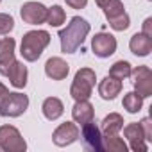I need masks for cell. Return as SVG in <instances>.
<instances>
[{
    "mask_svg": "<svg viewBox=\"0 0 152 152\" xmlns=\"http://www.w3.org/2000/svg\"><path fill=\"white\" fill-rule=\"evenodd\" d=\"M93 54L99 57H109L116 52V38L109 32H99L91 39Z\"/></svg>",
    "mask_w": 152,
    "mask_h": 152,
    "instance_id": "cell-8",
    "label": "cell"
},
{
    "mask_svg": "<svg viewBox=\"0 0 152 152\" xmlns=\"http://www.w3.org/2000/svg\"><path fill=\"white\" fill-rule=\"evenodd\" d=\"M41 111H43L47 120H57L63 115L64 106H63V102L57 97H48V99H45V102L41 106Z\"/></svg>",
    "mask_w": 152,
    "mask_h": 152,
    "instance_id": "cell-18",
    "label": "cell"
},
{
    "mask_svg": "<svg viewBox=\"0 0 152 152\" xmlns=\"http://www.w3.org/2000/svg\"><path fill=\"white\" fill-rule=\"evenodd\" d=\"M68 72H70V66L61 57H50L45 63V73H47V77H50L52 81H63V79H66Z\"/></svg>",
    "mask_w": 152,
    "mask_h": 152,
    "instance_id": "cell-13",
    "label": "cell"
},
{
    "mask_svg": "<svg viewBox=\"0 0 152 152\" xmlns=\"http://www.w3.org/2000/svg\"><path fill=\"white\" fill-rule=\"evenodd\" d=\"M29 107V97L23 93H7L0 100V115L2 116H20Z\"/></svg>",
    "mask_w": 152,
    "mask_h": 152,
    "instance_id": "cell-4",
    "label": "cell"
},
{
    "mask_svg": "<svg viewBox=\"0 0 152 152\" xmlns=\"http://www.w3.org/2000/svg\"><path fill=\"white\" fill-rule=\"evenodd\" d=\"M6 77H9V83L15 86V88H18V90H22V88H25L27 86V66L23 64V63H20V61H13L7 68H6Z\"/></svg>",
    "mask_w": 152,
    "mask_h": 152,
    "instance_id": "cell-11",
    "label": "cell"
},
{
    "mask_svg": "<svg viewBox=\"0 0 152 152\" xmlns=\"http://www.w3.org/2000/svg\"><path fill=\"white\" fill-rule=\"evenodd\" d=\"M7 93H9V90H7V88H6V86L2 84V83H0V100H2V99H4V97L7 95Z\"/></svg>",
    "mask_w": 152,
    "mask_h": 152,
    "instance_id": "cell-30",
    "label": "cell"
},
{
    "mask_svg": "<svg viewBox=\"0 0 152 152\" xmlns=\"http://www.w3.org/2000/svg\"><path fill=\"white\" fill-rule=\"evenodd\" d=\"M140 125H141V129H143L145 141H152V122H150V118H148V116L143 118V120L140 122Z\"/></svg>",
    "mask_w": 152,
    "mask_h": 152,
    "instance_id": "cell-27",
    "label": "cell"
},
{
    "mask_svg": "<svg viewBox=\"0 0 152 152\" xmlns=\"http://www.w3.org/2000/svg\"><path fill=\"white\" fill-rule=\"evenodd\" d=\"M143 34L148 36V38H152V18H147L143 22Z\"/></svg>",
    "mask_w": 152,
    "mask_h": 152,
    "instance_id": "cell-29",
    "label": "cell"
},
{
    "mask_svg": "<svg viewBox=\"0 0 152 152\" xmlns=\"http://www.w3.org/2000/svg\"><path fill=\"white\" fill-rule=\"evenodd\" d=\"M102 145H104V150H109V152H127L125 141L122 138H118L116 134L102 138Z\"/></svg>",
    "mask_w": 152,
    "mask_h": 152,
    "instance_id": "cell-21",
    "label": "cell"
},
{
    "mask_svg": "<svg viewBox=\"0 0 152 152\" xmlns=\"http://www.w3.org/2000/svg\"><path fill=\"white\" fill-rule=\"evenodd\" d=\"M20 16L29 25H39L47 22V7L39 2H25L20 9Z\"/></svg>",
    "mask_w": 152,
    "mask_h": 152,
    "instance_id": "cell-7",
    "label": "cell"
},
{
    "mask_svg": "<svg viewBox=\"0 0 152 152\" xmlns=\"http://www.w3.org/2000/svg\"><path fill=\"white\" fill-rule=\"evenodd\" d=\"M122 13H125L122 0H109L107 6L104 7V15H106L107 20H111V18H115V16H118V15H122Z\"/></svg>",
    "mask_w": 152,
    "mask_h": 152,
    "instance_id": "cell-24",
    "label": "cell"
},
{
    "mask_svg": "<svg viewBox=\"0 0 152 152\" xmlns=\"http://www.w3.org/2000/svg\"><path fill=\"white\" fill-rule=\"evenodd\" d=\"M83 141L86 145V148H91V150H104V145H102V131L93 124V122H88L83 125Z\"/></svg>",
    "mask_w": 152,
    "mask_h": 152,
    "instance_id": "cell-10",
    "label": "cell"
},
{
    "mask_svg": "<svg viewBox=\"0 0 152 152\" xmlns=\"http://www.w3.org/2000/svg\"><path fill=\"white\" fill-rule=\"evenodd\" d=\"M109 75H111V77H115V79H118V81H124V79H127L129 75H131V64L127 61H116L111 66Z\"/></svg>",
    "mask_w": 152,
    "mask_h": 152,
    "instance_id": "cell-23",
    "label": "cell"
},
{
    "mask_svg": "<svg viewBox=\"0 0 152 152\" xmlns=\"http://www.w3.org/2000/svg\"><path fill=\"white\" fill-rule=\"evenodd\" d=\"M64 20H66V15L61 6H52L50 9H47V23L50 27H59L61 23H64Z\"/></svg>",
    "mask_w": 152,
    "mask_h": 152,
    "instance_id": "cell-22",
    "label": "cell"
},
{
    "mask_svg": "<svg viewBox=\"0 0 152 152\" xmlns=\"http://www.w3.org/2000/svg\"><path fill=\"white\" fill-rule=\"evenodd\" d=\"M124 134H125V138L129 140V143H131V148H132L134 152H147L145 134H143V129H141V125H140V124L132 122V124L125 125V129H124Z\"/></svg>",
    "mask_w": 152,
    "mask_h": 152,
    "instance_id": "cell-12",
    "label": "cell"
},
{
    "mask_svg": "<svg viewBox=\"0 0 152 152\" xmlns=\"http://www.w3.org/2000/svg\"><path fill=\"white\" fill-rule=\"evenodd\" d=\"M15 39L13 38H4L0 41V73H6V68L15 61Z\"/></svg>",
    "mask_w": 152,
    "mask_h": 152,
    "instance_id": "cell-17",
    "label": "cell"
},
{
    "mask_svg": "<svg viewBox=\"0 0 152 152\" xmlns=\"http://www.w3.org/2000/svg\"><path fill=\"white\" fill-rule=\"evenodd\" d=\"M64 2H66L70 7H73V9H83V7H86L88 0H64Z\"/></svg>",
    "mask_w": 152,
    "mask_h": 152,
    "instance_id": "cell-28",
    "label": "cell"
},
{
    "mask_svg": "<svg viewBox=\"0 0 152 152\" xmlns=\"http://www.w3.org/2000/svg\"><path fill=\"white\" fill-rule=\"evenodd\" d=\"M95 2H97V6H99V7H102V9H104V7L107 6L109 0H95Z\"/></svg>",
    "mask_w": 152,
    "mask_h": 152,
    "instance_id": "cell-31",
    "label": "cell"
},
{
    "mask_svg": "<svg viewBox=\"0 0 152 152\" xmlns=\"http://www.w3.org/2000/svg\"><path fill=\"white\" fill-rule=\"evenodd\" d=\"M15 29V20L11 15L0 13V34H9Z\"/></svg>",
    "mask_w": 152,
    "mask_h": 152,
    "instance_id": "cell-26",
    "label": "cell"
},
{
    "mask_svg": "<svg viewBox=\"0 0 152 152\" xmlns=\"http://www.w3.org/2000/svg\"><path fill=\"white\" fill-rule=\"evenodd\" d=\"M90 32V23L81 18V16H73L70 23L59 31V39H61V50L64 54H73L77 52V48L84 43L86 36Z\"/></svg>",
    "mask_w": 152,
    "mask_h": 152,
    "instance_id": "cell-1",
    "label": "cell"
},
{
    "mask_svg": "<svg viewBox=\"0 0 152 152\" xmlns=\"http://www.w3.org/2000/svg\"><path fill=\"white\" fill-rule=\"evenodd\" d=\"M79 138V127L75 125L73 122H64L61 124L54 134H52V140L57 147H66V145H72L73 141H77Z\"/></svg>",
    "mask_w": 152,
    "mask_h": 152,
    "instance_id": "cell-9",
    "label": "cell"
},
{
    "mask_svg": "<svg viewBox=\"0 0 152 152\" xmlns=\"http://www.w3.org/2000/svg\"><path fill=\"white\" fill-rule=\"evenodd\" d=\"M107 22H109V27H111L113 31H125V29L131 25V18H129L127 13H122V15H118V16L107 20Z\"/></svg>",
    "mask_w": 152,
    "mask_h": 152,
    "instance_id": "cell-25",
    "label": "cell"
},
{
    "mask_svg": "<svg viewBox=\"0 0 152 152\" xmlns=\"http://www.w3.org/2000/svg\"><path fill=\"white\" fill-rule=\"evenodd\" d=\"M0 148L4 152H23L27 148V143L16 127L2 125L0 127Z\"/></svg>",
    "mask_w": 152,
    "mask_h": 152,
    "instance_id": "cell-5",
    "label": "cell"
},
{
    "mask_svg": "<svg viewBox=\"0 0 152 152\" xmlns=\"http://www.w3.org/2000/svg\"><path fill=\"white\" fill-rule=\"evenodd\" d=\"M129 77H132L134 91L141 99L152 95V72L148 66H136L134 70H131Z\"/></svg>",
    "mask_w": 152,
    "mask_h": 152,
    "instance_id": "cell-6",
    "label": "cell"
},
{
    "mask_svg": "<svg viewBox=\"0 0 152 152\" xmlns=\"http://www.w3.org/2000/svg\"><path fill=\"white\" fill-rule=\"evenodd\" d=\"M129 48L134 56H140V57H145L152 52V38L145 36L143 32H136L131 41H129Z\"/></svg>",
    "mask_w": 152,
    "mask_h": 152,
    "instance_id": "cell-14",
    "label": "cell"
},
{
    "mask_svg": "<svg viewBox=\"0 0 152 152\" xmlns=\"http://www.w3.org/2000/svg\"><path fill=\"white\" fill-rule=\"evenodd\" d=\"M50 43V34L47 31H29L22 38V48L20 54L23 56L25 61H38L43 50Z\"/></svg>",
    "mask_w": 152,
    "mask_h": 152,
    "instance_id": "cell-2",
    "label": "cell"
},
{
    "mask_svg": "<svg viewBox=\"0 0 152 152\" xmlns=\"http://www.w3.org/2000/svg\"><path fill=\"white\" fill-rule=\"evenodd\" d=\"M72 116L73 120L84 125L88 122H93V116H95V111H93V106L88 102V100H75V106L72 109Z\"/></svg>",
    "mask_w": 152,
    "mask_h": 152,
    "instance_id": "cell-15",
    "label": "cell"
},
{
    "mask_svg": "<svg viewBox=\"0 0 152 152\" xmlns=\"http://www.w3.org/2000/svg\"><path fill=\"white\" fill-rule=\"evenodd\" d=\"M122 91V81L111 77V75H107V77H104L99 84V95L104 99V100H113L118 93Z\"/></svg>",
    "mask_w": 152,
    "mask_h": 152,
    "instance_id": "cell-16",
    "label": "cell"
},
{
    "mask_svg": "<svg viewBox=\"0 0 152 152\" xmlns=\"http://www.w3.org/2000/svg\"><path fill=\"white\" fill-rule=\"evenodd\" d=\"M95 72L91 68H81L77 70L70 88V95L73 100H88L91 97L93 86H95Z\"/></svg>",
    "mask_w": 152,
    "mask_h": 152,
    "instance_id": "cell-3",
    "label": "cell"
},
{
    "mask_svg": "<svg viewBox=\"0 0 152 152\" xmlns=\"http://www.w3.org/2000/svg\"><path fill=\"white\" fill-rule=\"evenodd\" d=\"M124 109H127V113H138L140 109H141V106H143V99L136 93V91H129V93H125V97H124Z\"/></svg>",
    "mask_w": 152,
    "mask_h": 152,
    "instance_id": "cell-20",
    "label": "cell"
},
{
    "mask_svg": "<svg viewBox=\"0 0 152 152\" xmlns=\"http://www.w3.org/2000/svg\"><path fill=\"white\" fill-rule=\"evenodd\" d=\"M122 129H124V116L118 115V113H109V115L102 120V127H100V131H102L106 136L118 134Z\"/></svg>",
    "mask_w": 152,
    "mask_h": 152,
    "instance_id": "cell-19",
    "label": "cell"
}]
</instances>
